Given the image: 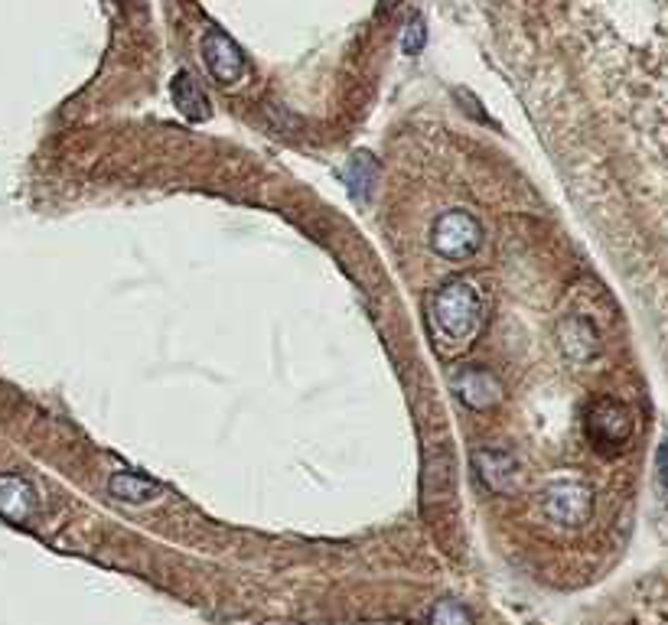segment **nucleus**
<instances>
[{
    "mask_svg": "<svg viewBox=\"0 0 668 625\" xmlns=\"http://www.w3.org/2000/svg\"><path fill=\"white\" fill-rule=\"evenodd\" d=\"M492 3H496V0H492Z\"/></svg>",
    "mask_w": 668,
    "mask_h": 625,
    "instance_id": "16",
    "label": "nucleus"
},
{
    "mask_svg": "<svg viewBox=\"0 0 668 625\" xmlns=\"http://www.w3.org/2000/svg\"><path fill=\"white\" fill-rule=\"evenodd\" d=\"M633 434H636V414L626 401L610 394H600L590 401L583 414V437L593 453H600L603 459H616L633 447Z\"/></svg>",
    "mask_w": 668,
    "mask_h": 625,
    "instance_id": "3",
    "label": "nucleus"
},
{
    "mask_svg": "<svg viewBox=\"0 0 668 625\" xmlns=\"http://www.w3.org/2000/svg\"><path fill=\"white\" fill-rule=\"evenodd\" d=\"M174 101H177L180 114L187 121H192V124H199V121H205L212 114L209 94L202 91V86L196 82L192 72H177V79H174Z\"/></svg>",
    "mask_w": 668,
    "mask_h": 625,
    "instance_id": "11",
    "label": "nucleus"
},
{
    "mask_svg": "<svg viewBox=\"0 0 668 625\" xmlns=\"http://www.w3.org/2000/svg\"><path fill=\"white\" fill-rule=\"evenodd\" d=\"M202 59H205L209 72L222 86H238L245 79V72H248L242 49L222 30H205V36H202Z\"/></svg>",
    "mask_w": 668,
    "mask_h": 625,
    "instance_id": "6",
    "label": "nucleus"
},
{
    "mask_svg": "<svg viewBox=\"0 0 668 625\" xmlns=\"http://www.w3.org/2000/svg\"><path fill=\"white\" fill-rule=\"evenodd\" d=\"M474 469L477 479L499 495H512L519 489V459L505 449H477L474 453Z\"/></svg>",
    "mask_w": 668,
    "mask_h": 625,
    "instance_id": "8",
    "label": "nucleus"
},
{
    "mask_svg": "<svg viewBox=\"0 0 668 625\" xmlns=\"http://www.w3.org/2000/svg\"><path fill=\"white\" fill-rule=\"evenodd\" d=\"M343 179H346L353 199H369L372 182H376V160H372L369 154H356V157L349 160V167H346Z\"/></svg>",
    "mask_w": 668,
    "mask_h": 625,
    "instance_id": "12",
    "label": "nucleus"
},
{
    "mask_svg": "<svg viewBox=\"0 0 668 625\" xmlns=\"http://www.w3.org/2000/svg\"><path fill=\"white\" fill-rule=\"evenodd\" d=\"M482 245V225L477 222L474 212L467 209H450L444 215H437L434 228H431V248L447 258V261H464L470 255H477Z\"/></svg>",
    "mask_w": 668,
    "mask_h": 625,
    "instance_id": "4",
    "label": "nucleus"
},
{
    "mask_svg": "<svg viewBox=\"0 0 668 625\" xmlns=\"http://www.w3.org/2000/svg\"><path fill=\"white\" fill-rule=\"evenodd\" d=\"M558 346H561L565 358H568L571 365H577V368H587L590 361H597L600 353H603L600 330L593 326L590 316H580V313L565 316V320L558 323Z\"/></svg>",
    "mask_w": 668,
    "mask_h": 625,
    "instance_id": "5",
    "label": "nucleus"
},
{
    "mask_svg": "<svg viewBox=\"0 0 668 625\" xmlns=\"http://www.w3.org/2000/svg\"><path fill=\"white\" fill-rule=\"evenodd\" d=\"M427 43V30H424V20L421 16H411L408 26H404V36H401V49L404 56H417Z\"/></svg>",
    "mask_w": 668,
    "mask_h": 625,
    "instance_id": "14",
    "label": "nucleus"
},
{
    "mask_svg": "<svg viewBox=\"0 0 668 625\" xmlns=\"http://www.w3.org/2000/svg\"><path fill=\"white\" fill-rule=\"evenodd\" d=\"M427 330L444 353H460L482 326V293L474 280L454 277L427 297Z\"/></svg>",
    "mask_w": 668,
    "mask_h": 625,
    "instance_id": "1",
    "label": "nucleus"
},
{
    "mask_svg": "<svg viewBox=\"0 0 668 625\" xmlns=\"http://www.w3.org/2000/svg\"><path fill=\"white\" fill-rule=\"evenodd\" d=\"M401 0H385V7H398Z\"/></svg>",
    "mask_w": 668,
    "mask_h": 625,
    "instance_id": "15",
    "label": "nucleus"
},
{
    "mask_svg": "<svg viewBox=\"0 0 668 625\" xmlns=\"http://www.w3.org/2000/svg\"><path fill=\"white\" fill-rule=\"evenodd\" d=\"M450 391L474 411H489L502 401V384L499 378L482 368V365H467V368H457L450 375Z\"/></svg>",
    "mask_w": 668,
    "mask_h": 625,
    "instance_id": "7",
    "label": "nucleus"
},
{
    "mask_svg": "<svg viewBox=\"0 0 668 625\" xmlns=\"http://www.w3.org/2000/svg\"><path fill=\"white\" fill-rule=\"evenodd\" d=\"M538 512L548 525L577 532L593 518V486L577 472H558L538 489Z\"/></svg>",
    "mask_w": 668,
    "mask_h": 625,
    "instance_id": "2",
    "label": "nucleus"
},
{
    "mask_svg": "<svg viewBox=\"0 0 668 625\" xmlns=\"http://www.w3.org/2000/svg\"><path fill=\"white\" fill-rule=\"evenodd\" d=\"M431 625H474V623H470V613H467L460 603L444 600V603H437V606H434V613H431Z\"/></svg>",
    "mask_w": 668,
    "mask_h": 625,
    "instance_id": "13",
    "label": "nucleus"
},
{
    "mask_svg": "<svg viewBox=\"0 0 668 625\" xmlns=\"http://www.w3.org/2000/svg\"><path fill=\"white\" fill-rule=\"evenodd\" d=\"M108 492H111L118 502L144 505V502H154V499L164 492V486L154 482V479H147V476H141V472L118 469V472H111V479H108Z\"/></svg>",
    "mask_w": 668,
    "mask_h": 625,
    "instance_id": "10",
    "label": "nucleus"
},
{
    "mask_svg": "<svg viewBox=\"0 0 668 625\" xmlns=\"http://www.w3.org/2000/svg\"><path fill=\"white\" fill-rule=\"evenodd\" d=\"M40 495L33 489L30 479L16 476V472H3L0 476V515L13 525H26L36 515Z\"/></svg>",
    "mask_w": 668,
    "mask_h": 625,
    "instance_id": "9",
    "label": "nucleus"
}]
</instances>
